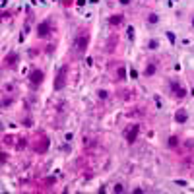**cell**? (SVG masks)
<instances>
[{
	"label": "cell",
	"instance_id": "1",
	"mask_svg": "<svg viewBox=\"0 0 194 194\" xmlns=\"http://www.w3.org/2000/svg\"><path fill=\"white\" fill-rule=\"evenodd\" d=\"M89 43V31L88 29H80L74 39V55L76 56H84L85 55V49H88Z\"/></svg>",
	"mask_w": 194,
	"mask_h": 194
},
{
	"label": "cell",
	"instance_id": "2",
	"mask_svg": "<svg viewBox=\"0 0 194 194\" xmlns=\"http://www.w3.org/2000/svg\"><path fill=\"white\" fill-rule=\"evenodd\" d=\"M66 82H68V64H64L62 68L58 70V74H56V80H55V84H52L55 91H60V89H64Z\"/></svg>",
	"mask_w": 194,
	"mask_h": 194
},
{
	"label": "cell",
	"instance_id": "3",
	"mask_svg": "<svg viewBox=\"0 0 194 194\" xmlns=\"http://www.w3.org/2000/svg\"><path fill=\"white\" fill-rule=\"evenodd\" d=\"M51 27H52V23H51V19H45V22H41L39 25H37V37H47L49 33H51Z\"/></svg>",
	"mask_w": 194,
	"mask_h": 194
},
{
	"label": "cell",
	"instance_id": "4",
	"mask_svg": "<svg viewBox=\"0 0 194 194\" xmlns=\"http://www.w3.org/2000/svg\"><path fill=\"white\" fill-rule=\"evenodd\" d=\"M29 84L33 85V88H37V85H41L43 84V72L41 70H33V72L29 74Z\"/></svg>",
	"mask_w": 194,
	"mask_h": 194
},
{
	"label": "cell",
	"instance_id": "5",
	"mask_svg": "<svg viewBox=\"0 0 194 194\" xmlns=\"http://www.w3.org/2000/svg\"><path fill=\"white\" fill-rule=\"evenodd\" d=\"M138 132H140V124H134L132 128H128V132H126V142L134 144L136 138H138Z\"/></svg>",
	"mask_w": 194,
	"mask_h": 194
},
{
	"label": "cell",
	"instance_id": "6",
	"mask_svg": "<svg viewBox=\"0 0 194 194\" xmlns=\"http://www.w3.org/2000/svg\"><path fill=\"white\" fill-rule=\"evenodd\" d=\"M18 60H19L18 52H10V55H6V56H4V66H8V68H14Z\"/></svg>",
	"mask_w": 194,
	"mask_h": 194
},
{
	"label": "cell",
	"instance_id": "7",
	"mask_svg": "<svg viewBox=\"0 0 194 194\" xmlns=\"http://www.w3.org/2000/svg\"><path fill=\"white\" fill-rule=\"evenodd\" d=\"M171 89H173V93H175V97H179V99H183L187 95V89L181 84H177V82H171Z\"/></svg>",
	"mask_w": 194,
	"mask_h": 194
},
{
	"label": "cell",
	"instance_id": "8",
	"mask_svg": "<svg viewBox=\"0 0 194 194\" xmlns=\"http://www.w3.org/2000/svg\"><path fill=\"white\" fill-rule=\"evenodd\" d=\"M175 118H177V122H181V124H183V122H187V118H188L187 111H184V109H179V111H177V115H175Z\"/></svg>",
	"mask_w": 194,
	"mask_h": 194
},
{
	"label": "cell",
	"instance_id": "9",
	"mask_svg": "<svg viewBox=\"0 0 194 194\" xmlns=\"http://www.w3.org/2000/svg\"><path fill=\"white\" fill-rule=\"evenodd\" d=\"M155 70H157V66H155V62H150V64L146 66V70H144V76H146V78L154 76V74H155Z\"/></svg>",
	"mask_w": 194,
	"mask_h": 194
},
{
	"label": "cell",
	"instance_id": "10",
	"mask_svg": "<svg viewBox=\"0 0 194 194\" xmlns=\"http://www.w3.org/2000/svg\"><path fill=\"white\" fill-rule=\"evenodd\" d=\"M167 144H169V148H177V146H179V138H177V136H171Z\"/></svg>",
	"mask_w": 194,
	"mask_h": 194
},
{
	"label": "cell",
	"instance_id": "11",
	"mask_svg": "<svg viewBox=\"0 0 194 194\" xmlns=\"http://www.w3.org/2000/svg\"><path fill=\"white\" fill-rule=\"evenodd\" d=\"M109 22H111V25H118V23L122 22V16H113Z\"/></svg>",
	"mask_w": 194,
	"mask_h": 194
},
{
	"label": "cell",
	"instance_id": "12",
	"mask_svg": "<svg viewBox=\"0 0 194 194\" xmlns=\"http://www.w3.org/2000/svg\"><path fill=\"white\" fill-rule=\"evenodd\" d=\"M157 14H150V18H148V22H150V23H157Z\"/></svg>",
	"mask_w": 194,
	"mask_h": 194
},
{
	"label": "cell",
	"instance_id": "13",
	"mask_svg": "<svg viewBox=\"0 0 194 194\" xmlns=\"http://www.w3.org/2000/svg\"><path fill=\"white\" fill-rule=\"evenodd\" d=\"M97 95H99V99H107V91H105V89H101Z\"/></svg>",
	"mask_w": 194,
	"mask_h": 194
},
{
	"label": "cell",
	"instance_id": "14",
	"mask_svg": "<svg viewBox=\"0 0 194 194\" xmlns=\"http://www.w3.org/2000/svg\"><path fill=\"white\" fill-rule=\"evenodd\" d=\"M118 80H124V68H118Z\"/></svg>",
	"mask_w": 194,
	"mask_h": 194
},
{
	"label": "cell",
	"instance_id": "15",
	"mask_svg": "<svg viewBox=\"0 0 194 194\" xmlns=\"http://www.w3.org/2000/svg\"><path fill=\"white\" fill-rule=\"evenodd\" d=\"M150 49H157V41H150Z\"/></svg>",
	"mask_w": 194,
	"mask_h": 194
},
{
	"label": "cell",
	"instance_id": "16",
	"mask_svg": "<svg viewBox=\"0 0 194 194\" xmlns=\"http://www.w3.org/2000/svg\"><path fill=\"white\" fill-rule=\"evenodd\" d=\"M62 4H64V6H68V4H72V0H62Z\"/></svg>",
	"mask_w": 194,
	"mask_h": 194
},
{
	"label": "cell",
	"instance_id": "17",
	"mask_svg": "<svg viewBox=\"0 0 194 194\" xmlns=\"http://www.w3.org/2000/svg\"><path fill=\"white\" fill-rule=\"evenodd\" d=\"M130 2V0H121V4H128Z\"/></svg>",
	"mask_w": 194,
	"mask_h": 194
},
{
	"label": "cell",
	"instance_id": "18",
	"mask_svg": "<svg viewBox=\"0 0 194 194\" xmlns=\"http://www.w3.org/2000/svg\"><path fill=\"white\" fill-rule=\"evenodd\" d=\"M192 23H194V19H192Z\"/></svg>",
	"mask_w": 194,
	"mask_h": 194
}]
</instances>
